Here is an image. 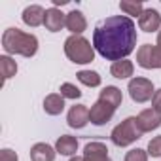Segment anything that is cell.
<instances>
[{
  "mask_svg": "<svg viewBox=\"0 0 161 161\" xmlns=\"http://www.w3.org/2000/svg\"><path fill=\"white\" fill-rule=\"evenodd\" d=\"M136 46V27L127 15H112L103 19L93 31V47L106 61L127 59Z\"/></svg>",
  "mask_w": 161,
  "mask_h": 161,
  "instance_id": "obj_1",
  "label": "cell"
},
{
  "mask_svg": "<svg viewBox=\"0 0 161 161\" xmlns=\"http://www.w3.org/2000/svg\"><path fill=\"white\" fill-rule=\"evenodd\" d=\"M2 47L8 55L34 57L38 51V38L31 32H23L19 29L10 27L2 34Z\"/></svg>",
  "mask_w": 161,
  "mask_h": 161,
  "instance_id": "obj_2",
  "label": "cell"
},
{
  "mask_svg": "<svg viewBox=\"0 0 161 161\" xmlns=\"http://www.w3.org/2000/svg\"><path fill=\"white\" fill-rule=\"evenodd\" d=\"M64 55L68 57V61L76 64H87L95 59V47L87 38L70 34L64 40Z\"/></svg>",
  "mask_w": 161,
  "mask_h": 161,
  "instance_id": "obj_3",
  "label": "cell"
},
{
  "mask_svg": "<svg viewBox=\"0 0 161 161\" xmlns=\"http://www.w3.org/2000/svg\"><path fill=\"white\" fill-rule=\"evenodd\" d=\"M142 135H144V133L138 129L136 118L131 116V118L123 119L119 125H116V127L112 129V133H110V140H112L114 146H118V148H125V146L136 142Z\"/></svg>",
  "mask_w": 161,
  "mask_h": 161,
  "instance_id": "obj_4",
  "label": "cell"
},
{
  "mask_svg": "<svg viewBox=\"0 0 161 161\" xmlns=\"http://www.w3.org/2000/svg\"><path fill=\"white\" fill-rule=\"evenodd\" d=\"M136 64L140 68L152 70V68H161V47L155 44H144L136 49Z\"/></svg>",
  "mask_w": 161,
  "mask_h": 161,
  "instance_id": "obj_5",
  "label": "cell"
},
{
  "mask_svg": "<svg viewBox=\"0 0 161 161\" xmlns=\"http://www.w3.org/2000/svg\"><path fill=\"white\" fill-rule=\"evenodd\" d=\"M127 91H129V97L135 101V103H148L152 101L155 89H153V84L146 78H133L129 86H127Z\"/></svg>",
  "mask_w": 161,
  "mask_h": 161,
  "instance_id": "obj_6",
  "label": "cell"
},
{
  "mask_svg": "<svg viewBox=\"0 0 161 161\" xmlns=\"http://www.w3.org/2000/svg\"><path fill=\"white\" fill-rule=\"evenodd\" d=\"M114 112H116V108H114L112 104H108V103L103 101V99H97V103H95V104L91 106V110H89V121H91L93 125H104V123H108V121L112 119Z\"/></svg>",
  "mask_w": 161,
  "mask_h": 161,
  "instance_id": "obj_7",
  "label": "cell"
},
{
  "mask_svg": "<svg viewBox=\"0 0 161 161\" xmlns=\"http://www.w3.org/2000/svg\"><path fill=\"white\" fill-rule=\"evenodd\" d=\"M136 123H138V129L142 133L155 131L161 125V114L157 110H153V108H146L136 116Z\"/></svg>",
  "mask_w": 161,
  "mask_h": 161,
  "instance_id": "obj_8",
  "label": "cell"
},
{
  "mask_svg": "<svg viewBox=\"0 0 161 161\" xmlns=\"http://www.w3.org/2000/svg\"><path fill=\"white\" fill-rule=\"evenodd\" d=\"M66 121L72 129H84L89 123V108L86 104H74L68 110Z\"/></svg>",
  "mask_w": 161,
  "mask_h": 161,
  "instance_id": "obj_9",
  "label": "cell"
},
{
  "mask_svg": "<svg viewBox=\"0 0 161 161\" xmlns=\"http://www.w3.org/2000/svg\"><path fill=\"white\" fill-rule=\"evenodd\" d=\"M138 27L144 32H155V31L159 32V29H161V15H159V12L153 10V8H144L142 15L138 17Z\"/></svg>",
  "mask_w": 161,
  "mask_h": 161,
  "instance_id": "obj_10",
  "label": "cell"
},
{
  "mask_svg": "<svg viewBox=\"0 0 161 161\" xmlns=\"http://www.w3.org/2000/svg\"><path fill=\"white\" fill-rule=\"evenodd\" d=\"M82 157L84 161H112L108 155V148L103 142H87Z\"/></svg>",
  "mask_w": 161,
  "mask_h": 161,
  "instance_id": "obj_11",
  "label": "cell"
},
{
  "mask_svg": "<svg viewBox=\"0 0 161 161\" xmlns=\"http://www.w3.org/2000/svg\"><path fill=\"white\" fill-rule=\"evenodd\" d=\"M44 27H46L49 32H59L63 27H66V15H64L59 8H49V10H46Z\"/></svg>",
  "mask_w": 161,
  "mask_h": 161,
  "instance_id": "obj_12",
  "label": "cell"
},
{
  "mask_svg": "<svg viewBox=\"0 0 161 161\" xmlns=\"http://www.w3.org/2000/svg\"><path fill=\"white\" fill-rule=\"evenodd\" d=\"M23 23L27 27H40L44 25V19H46V10L38 4H32V6H27L23 10V15H21Z\"/></svg>",
  "mask_w": 161,
  "mask_h": 161,
  "instance_id": "obj_13",
  "label": "cell"
},
{
  "mask_svg": "<svg viewBox=\"0 0 161 161\" xmlns=\"http://www.w3.org/2000/svg\"><path fill=\"white\" fill-rule=\"evenodd\" d=\"M66 29L74 36H82V32L87 29V21H86L84 14L80 10H72V12L66 14Z\"/></svg>",
  "mask_w": 161,
  "mask_h": 161,
  "instance_id": "obj_14",
  "label": "cell"
},
{
  "mask_svg": "<svg viewBox=\"0 0 161 161\" xmlns=\"http://www.w3.org/2000/svg\"><path fill=\"white\" fill-rule=\"evenodd\" d=\"M57 150L46 142H36L31 148V159L32 161H55Z\"/></svg>",
  "mask_w": 161,
  "mask_h": 161,
  "instance_id": "obj_15",
  "label": "cell"
},
{
  "mask_svg": "<svg viewBox=\"0 0 161 161\" xmlns=\"http://www.w3.org/2000/svg\"><path fill=\"white\" fill-rule=\"evenodd\" d=\"M55 150H57V153H61V155L74 157L76 152H78V138H76V136H70V135H63V136L57 138Z\"/></svg>",
  "mask_w": 161,
  "mask_h": 161,
  "instance_id": "obj_16",
  "label": "cell"
},
{
  "mask_svg": "<svg viewBox=\"0 0 161 161\" xmlns=\"http://www.w3.org/2000/svg\"><path fill=\"white\" fill-rule=\"evenodd\" d=\"M44 110L49 116H59L64 110V99L61 93H51L44 99Z\"/></svg>",
  "mask_w": 161,
  "mask_h": 161,
  "instance_id": "obj_17",
  "label": "cell"
},
{
  "mask_svg": "<svg viewBox=\"0 0 161 161\" xmlns=\"http://www.w3.org/2000/svg\"><path fill=\"white\" fill-rule=\"evenodd\" d=\"M133 72H135V64H133L129 59L116 61V63H112V66H110V74H112L114 78H118V80H125V78L133 76Z\"/></svg>",
  "mask_w": 161,
  "mask_h": 161,
  "instance_id": "obj_18",
  "label": "cell"
},
{
  "mask_svg": "<svg viewBox=\"0 0 161 161\" xmlns=\"http://www.w3.org/2000/svg\"><path fill=\"white\" fill-rule=\"evenodd\" d=\"M99 99H103V101H106L108 104H112L114 108H118V106L121 104V101H123V95H121V89H119V87H116V86H106V87L101 91Z\"/></svg>",
  "mask_w": 161,
  "mask_h": 161,
  "instance_id": "obj_19",
  "label": "cell"
},
{
  "mask_svg": "<svg viewBox=\"0 0 161 161\" xmlns=\"http://www.w3.org/2000/svg\"><path fill=\"white\" fill-rule=\"evenodd\" d=\"M76 76H78V82L87 86V87H99L101 86V76L95 70H80Z\"/></svg>",
  "mask_w": 161,
  "mask_h": 161,
  "instance_id": "obj_20",
  "label": "cell"
},
{
  "mask_svg": "<svg viewBox=\"0 0 161 161\" xmlns=\"http://www.w3.org/2000/svg\"><path fill=\"white\" fill-rule=\"evenodd\" d=\"M0 70H2L4 82H8V80L14 78L15 72H17V63H15L10 55H2V57H0Z\"/></svg>",
  "mask_w": 161,
  "mask_h": 161,
  "instance_id": "obj_21",
  "label": "cell"
},
{
  "mask_svg": "<svg viewBox=\"0 0 161 161\" xmlns=\"http://www.w3.org/2000/svg\"><path fill=\"white\" fill-rule=\"evenodd\" d=\"M119 10H121L127 17H129V15L140 17L142 12H144V6H142V2H136V0H133V2H129V0H121V2H119Z\"/></svg>",
  "mask_w": 161,
  "mask_h": 161,
  "instance_id": "obj_22",
  "label": "cell"
},
{
  "mask_svg": "<svg viewBox=\"0 0 161 161\" xmlns=\"http://www.w3.org/2000/svg\"><path fill=\"white\" fill-rule=\"evenodd\" d=\"M59 91H61L63 99H72V101H76V99H80V97H82V91H80V89H78L74 84H68V82L61 84Z\"/></svg>",
  "mask_w": 161,
  "mask_h": 161,
  "instance_id": "obj_23",
  "label": "cell"
},
{
  "mask_svg": "<svg viewBox=\"0 0 161 161\" xmlns=\"http://www.w3.org/2000/svg\"><path fill=\"white\" fill-rule=\"evenodd\" d=\"M125 161H148V152L142 150V148L129 150L127 155H125Z\"/></svg>",
  "mask_w": 161,
  "mask_h": 161,
  "instance_id": "obj_24",
  "label": "cell"
},
{
  "mask_svg": "<svg viewBox=\"0 0 161 161\" xmlns=\"http://www.w3.org/2000/svg\"><path fill=\"white\" fill-rule=\"evenodd\" d=\"M148 153L152 157H161V135L148 142Z\"/></svg>",
  "mask_w": 161,
  "mask_h": 161,
  "instance_id": "obj_25",
  "label": "cell"
},
{
  "mask_svg": "<svg viewBox=\"0 0 161 161\" xmlns=\"http://www.w3.org/2000/svg\"><path fill=\"white\" fill-rule=\"evenodd\" d=\"M0 161H19L17 153L10 148H4L2 152H0Z\"/></svg>",
  "mask_w": 161,
  "mask_h": 161,
  "instance_id": "obj_26",
  "label": "cell"
},
{
  "mask_svg": "<svg viewBox=\"0 0 161 161\" xmlns=\"http://www.w3.org/2000/svg\"><path fill=\"white\" fill-rule=\"evenodd\" d=\"M152 108L161 114V89H157L153 93V97H152Z\"/></svg>",
  "mask_w": 161,
  "mask_h": 161,
  "instance_id": "obj_27",
  "label": "cell"
},
{
  "mask_svg": "<svg viewBox=\"0 0 161 161\" xmlns=\"http://www.w3.org/2000/svg\"><path fill=\"white\" fill-rule=\"evenodd\" d=\"M53 2V8H57V6H64V4H68V0H51Z\"/></svg>",
  "mask_w": 161,
  "mask_h": 161,
  "instance_id": "obj_28",
  "label": "cell"
},
{
  "mask_svg": "<svg viewBox=\"0 0 161 161\" xmlns=\"http://www.w3.org/2000/svg\"><path fill=\"white\" fill-rule=\"evenodd\" d=\"M70 161H84V157H80V155H74V157H70Z\"/></svg>",
  "mask_w": 161,
  "mask_h": 161,
  "instance_id": "obj_29",
  "label": "cell"
},
{
  "mask_svg": "<svg viewBox=\"0 0 161 161\" xmlns=\"http://www.w3.org/2000/svg\"><path fill=\"white\" fill-rule=\"evenodd\" d=\"M157 46L161 47V29H159V32H157Z\"/></svg>",
  "mask_w": 161,
  "mask_h": 161,
  "instance_id": "obj_30",
  "label": "cell"
}]
</instances>
